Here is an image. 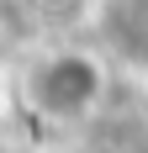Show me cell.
I'll list each match as a JSON object with an SVG mask.
<instances>
[{
  "instance_id": "6da1fadb",
  "label": "cell",
  "mask_w": 148,
  "mask_h": 153,
  "mask_svg": "<svg viewBox=\"0 0 148 153\" xmlns=\"http://www.w3.org/2000/svg\"><path fill=\"white\" fill-rule=\"evenodd\" d=\"M11 95L21 116L48 132L85 127L111 95V58L79 37H37L11 69Z\"/></svg>"
},
{
  "instance_id": "7a4b0ae2",
  "label": "cell",
  "mask_w": 148,
  "mask_h": 153,
  "mask_svg": "<svg viewBox=\"0 0 148 153\" xmlns=\"http://www.w3.org/2000/svg\"><path fill=\"white\" fill-rule=\"evenodd\" d=\"M101 21H111V42L127 53L138 74H148V0H101Z\"/></svg>"
},
{
  "instance_id": "3957f363",
  "label": "cell",
  "mask_w": 148,
  "mask_h": 153,
  "mask_svg": "<svg viewBox=\"0 0 148 153\" xmlns=\"http://www.w3.org/2000/svg\"><path fill=\"white\" fill-rule=\"evenodd\" d=\"M16 5L27 11V21L43 37H74L79 21H90L101 11V0H16Z\"/></svg>"
},
{
  "instance_id": "277c9868",
  "label": "cell",
  "mask_w": 148,
  "mask_h": 153,
  "mask_svg": "<svg viewBox=\"0 0 148 153\" xmlns=\"http://www.w3.org/2000/svg\"><path fill=\"white\" fill-rule=\"evenodd\" d=\"M0 153H48V148H37V143H0Z\"/></svg>"
},
{
  "instance_id": "5b68a950",
  "label": "cell",
  "mask_w": 148,
  "mask_h": 153,
  "mask_svg": "<svg viewBox=\"0 0 148 153\" xmlns=\"http://www.w3.org/2000/svg\"><path fill=\"white\" fill-rule=\"evenodd\" d=\"M90 153H122V148H111V143H95V148H90Z\"/></svg>"
}]
</instances>
